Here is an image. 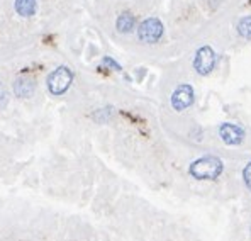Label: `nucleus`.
Returning <instances> with one entry per match:
<instances>
[{"instance_id": "1", "label": "nucleus", "mask_w": 251, "mask_h": 241, "mask_svg": "<svg viewBox=\"0 0 251 241\" xmlns=\"http://www.w3.org/2000/svg\"><path fill=\"white\" fill-rule=\"evenodd\" d=\"M223 170L224 165L217 157H202L192 163L188 173L197 180H216Z\"/></svg>"}, {"instance_id": "2", "label": "nucleus", "mask_w": 251, "mask_h": 241, "mask_svg": "<svg viewBox=\"0 0 251 241\" xmlns=\"http://www.w3.org/2000/svg\"><path fill=\"white\" fill-rule=\"evenodd\" d=\"M72 80H73V75H72V72H70V68L60 66V68L54 70V72L48 77V90H50L51 95H61L68 90Z\"/></svg>"}, {"instance_id": "3", "label": "nucleus", "mask_w": 251, "mask_h": 241, "mask_svg": "<svg viewBox=\"0 0 251 241\" xmlns=\"http://www.w3.org/2000/svg\"><path fill=\"white\" fill-rule=\"evenodd\" d=\"M163 36V24L156 17H148L146 21L141 22L138 29V38L139 41L146 44H154L161 39Z\"/></svg>"}, {"instance_id": "4", "label": "nucleus", "mask_w": 251, "mask_h": 241, "mask_svg": "<svg viewBox=\"0 0 251 241\" xmlns=\"http://www.w3.org/2000/svg\"><path fill=\"white\" fill-rule=\"evenodd\" d=\"M216 66V53L210 46H202L195 53L194 58V68L201 75H209Z\"/></svg>"}, {"instance_id": "5", "label": "nucleus", "mask_w": 251, "mask_h": 241, "mask_svg": "<svg viewBox=\"0 0 251 241\" xmlns=\"http://www.w3.org/2000/svg\"><path fill=\"white\" fill-rule=\"evenodd\" d=\"M194 104V88L190 85H180L175 88V92L172 94V107L178 112L185 110L187 107H190Z\"/></svg>"}, {"instance_id": "6", "label": "nucleus", "mask_w": 251, "mask_h": 241, "mask_svg": "<svg viewBox=\"0 0 251 241\" xmlns=\"http://www.w3.org/2000/svg\"><path fill=\"white\" fill-rule=\"evenodd\" d=\"M219 136L226 144H229V146H236V144L243 143V139H245V131H243L239 126L226 122V124H223L219 128Z\"/></svg>"}, {"instance_id": "7", "label": "nucleus", "mask_w": 251, "mask_h": 241, "mask_svg": "<svg viewBox=\"0 0 251 241\" xmlns=\"http://www.w3.org/2000/svg\"><path fill=\"white\" fill-rule=\"evenodd\" d=\"M14 94L19 99H27L34 94V83L27 79H17L14 81Z\"/></svg>"}, {"instance_id": "8", "label": "nucleus", "mask_w": 251, "mask_h": 241, "mask_svg": "<svg viewBox=\"0 0 251 241\" xmlns=\"http://www.w3.org/2000/svg\"><path fill=\"white\" fill-rule=\"evenodd\" d=\"M117 29H119L121 32H131L132 29H134L136 26V17L132 16L131 12H123L119 17H117V22H116Z\"/></svg>"}, {"instance_id": "9", "label": "nucleus", "mask_w": 251, "mask_h": 241, "mask_svg": "<svg viewBox=\"0 0 251 241\" xmlns=\"http://www.w3.org/2000/svg\"><path fill=\"white\" fill-rule=\"evenodd\" d=\"M36 2L38 0H16V10L22 17H29L36 12Z\"/></svg>"}, {"instance_id": "10", "label": "nucleus", "mask_w": 251, "mask_h": 241, "mask_svg": "<svg viewBox=\"0 0 251 241\" xmlns=\"http://www.w3.org/2000/svg\"><path fill=\"white\" fill-rule=\"evenodd\" d=\"M238 34L243 39H251V16H245L238 22Z\"/></svg>"}, {"instance_id": "11", "label": "nucleus", "mask_w": 251, "mask_h": 241, "mask_svg": "<svg viewBox=\"0 0 251 241\" xmlns=\"http://www.w3.org/2000/svg\"><path fill=\"white\" fill-rule=\"evenodd\" d=\"M243 180H245V185L248 187V190H251V161L246 163L245 170H243Z\"/></svg>"}, {"instance_id": "12", "label": "nucleus", "mask_w": 251, "mask_h": 241, "mask_svg": "<svg viewBox=\"0 0 251 241\" xmlns=\"http://www.w3.org/2000/svg\"><path fill=\"white\" fill-rule=\"evenodd\" d=\"M5 102H7V94H5V90H3L2 81H0V109L5 106Z\"/></svg>"}]
</instances>
